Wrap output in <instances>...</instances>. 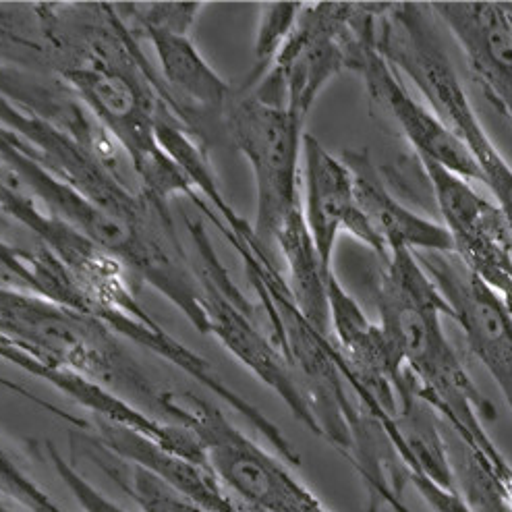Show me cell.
I'll list each match as a JSON object with an SVG mask.
<instances>
[{
    "label": "cell",
    "instance_id": "obj_1",
    "mask_svg": "<svg viewBox=\"0 0 512 512\" xmlns=\"http://www.w3.org/2000/svg\"><path fill=\"white\" fill-rule=\"evenodd\" d=\"M38 7L52 75L67 85L125 152L139 187L162 206L179 195L191 199L195 187L164 152L156 133L160 108L170 104V98L119 7L104 3Z\"/></svg>",
    "mask_w": 512,
    "mask_h": 512
},
{
    "label": "cell",
    "instance_id": "obj_2",
    "mask_svg": "<svg viewBox=\"0 0 512 512\" xmlns=\"http://www.w3.org/2000/svg\"><path fill=\"white\" fill-rule=\"evenodd\" d=\"M376 293L380 326L401 355L417 396L448 421L469 457L490 471L502 490L512 467L483 428V419H492L494 409L448 343L442 318H452L450 305L413 251L392 249Z\"/></svg>",
    "mask_w": 512,
    "mask_h": 512
},
{
    "label": "cell",
    "instance_id": "obj_3",
    "mask_svg": "<svg viewBox=\"0 0 512 512\" xmlns=\"http://www.w3.org/2000/svg\"><path fill=\"white\" fill-rule=\"evenodd\" d=\"M0 162L15 170L21 183L34 193L52 216L117 255L135 278L150 282L170 303L177 305L199 332L206 334L208 326L202 297H199V287L193 276L189 251L179 235L154 237L110 216L69 183L52 175L36 158L30 144L3 125H0Z\"/></svg>",
    "mask_w": 512,
    "mask_h": 512
},
{
    "label": "cell",
    "instance_id": "obj_4",
    "mask_svg": "<svg viewBox=\"0 0 512 512\" xmlns=\"http://www.w3.org/2000/svg\"><path fill=\"white\" fill-rule=\"evenodd\" d=\"M378 50L407 75L440 121L454 133L481 170L512 231V166L481 125L457 69L430 23V5L384 3L378 15Z\"/></svg>",
    "mask_w": 512,
    "mask_h": 512
},
{
    "label": "cell",
    "instance_id": "obj_5",
    "mask_svg": "<svg viewBox=\"0 0 512 512\" xmlns=\"http://www.w3.org/2000/svg\"><path fill=\"white\" fill-rule=\"evenodd\" d=\"M0 332L42 363L121 390L164 411L170 388L158 386L98 318L0 284Z\"/></svg>",
    "mask_w": 512,
    "mask_h": 512
},
{
    "label": "cell",
    "instance_id": "obj_6",
    "mask_svg": "<svg viewBox=\"0 0 512 512\" xmlns=\"http://www.w3.org/2000/svg\"><path fill=\"white\" fill-rule=\"evenodd\" d=\"M164 421L189 430L224 488L262 512H330L278 457L245 436L214 403L170 390Z\"/></svg>",
    "mask_w": 512,
    "mask_h": 512
},
{
    "label": "cell",
    "instance_id": "obj_7",
    "mask_svg": "<svg viewBox=\"0 0 512 512\" xmlns=\"http://www.w3.org/2000/svg\"><path fill=\"white\" fill-rule=\"evenodd\" d=\"M185 222L193 247V255H189L191 268L208 326L206 334L216 336L226 351L282 398L297 421L320 436L318 421L287 359L276 349L270 334L255 324V307L237 289L233 276L220 262L204 222L199 218L189 220V216H185Z\"/></svg>",
    "mask_w": 512,
    "mask_h": 512
},
{
    "label": "cell",
    "instance_id": "obj_8",
    "mask_svg": "<svg viewBox=\"0 0 512 512\" xmlns=\"http://www.w3.org/2000/svg\"><path fill=\"white\" fill-rule=\"evenodd\" d=\"M0 125L21 135L52 175L69 183L110 216L154 237H177L168 206L158 204L121 173V160L81 144L73 135L0 98Z\"/></svg>",
    "mask_w": 512,
    "mask_h": 512
},
{
    "label": "cell",
    "instance_id": "obj_9",
    "mask_svg": "<svg viewBox=\"0 0 512 512\" xmlns=\"http://www.w3.org/2000/svg\"><path fill=\"white\" fill-rule=\"evenodd\" d=\"M224 131L251 164L258 193L253 229L270 247L282 222L301 206L299 160L303 158L305 121L284 104L268 102L247 90L235 94Z\"/></svg>",
    "mask_w": 512,
    "mask_h": 512
},
{
    "label": "cell",
    "instance_id": "obj_10",
    "mask_svg": "<svg viewBox=\"0 0 512 512\" xmlns=\"http://www.w3.org/2000/svg\"><path fill=\"white\" fill-rule=\"evenodd\" d=\"M454 241V253L504 305H512V231L498 204H490L467 179L448 168L419 160Z\"/></svg>",
    "mask_w": 512,
    "mask_h": 512
},
{
    "label": "cell",
    "instance_id": "obj_11",
    "mask_svg": "<svg viewBox=\"0 0 512 512\" xmlns=\"http://www.w3.org/2000/svg\"><path fill=\"white\" fill-rule=\"evenodd\" d=\"M382 7L384 3L376 7V13H372V17L361 27V34L353 48L351 71L361 75L369 100L390 115L396 127L409 139L419 160H432L467 181L483 183L479 166L463 148L461 141L454 137V133L440 121L430 106L417 102L409 94L403 81L398 79L396 69L378 50L376 32Z\"/></svg>",
    "mask_w": 512,
    "mask_h": 512
},
{
    "label": "cell",
    "instance_id": "obj_12",
    "mask_svg": "<svg viewBox=\"0 0 512 512\" xmlns=\"http://www.w3.org/2000/svg\"><path fill=\"white\" fill-rule=\"evenodd\" d=\"M303 216L311 239L316 243L326 272H334L332 258L340 233H349L372 249L382 262L390 251L367 222L355 195L353 173L343 158L332 156L320 141L303 137Z\"/></svg>",
    "mask_w": 512,
    "mask_h": 512
},
{
    "label": "cell",
    "instance_id": "obj_13",
    "mask_svg": "<svg viewBox=\"0 0 512 512\" xmlns=\"http://www.w3.org/2000/svg\"><path fill=\"white\" fill-rule=\"evenodd\" d=\"M139 36L152 40L170 104L185 129L208 152L214 127L224 123L237 92L212 69L189 34L146 30Z\"/></svg>",
    "mask_w": 512,
    "mask_h": 512
},
{
    "label": "cell",
    "instance_id": "obj_14",
    "mask_svg": "<svg viewBox=\"0 0 512 512\" xmlns=\"http://www.w3.org/2000/svg\"><path fill=\"white\" fill-rule=\"evenodd\" d=\"M467 56L481 94L512 129V21L504 3H432Z\"/></svg>",
    "mask_w": 512,
    "mask_h": 512
},
{
    "label": "cell",
    "instance_id": "obj_15",
    "mask_svg": "<svg viewBox=\"0 0 512 512\" xmlns=\"http://www.w3.org/2000/svg\"><path fill=\"white\" fill-rule=\"evenodd\" d=\"M343 160L353 173L357 204L388 251L398 247L413 253L454 251V241L446 226L436 224L398 202L382 183L378 168L367 152L349 150L343 154Z\"/></svg>",
    "mask_w": 512,
    "mask_h": 512
},
{
    "label": "cell",
    "instance_id": "obj_16",
    "mask_svg": "<svg viewBox=\"0 0 512 512\" xmlns=\"http://www.w3.org/2000/svg\"><path fill=\"white\" fill-rule=\"evenodd\" d=\"M0 98L73 135L81 144L119 158L117 144L94 121L67 85L54 75L0 63Z\"/></svg>",
    "mask_w": 512,
    "mask_h": 512
},
{
    "label": "cell",
    "instance_id": "obj_17",
    "mask_svg": "<svg viewBox=\"0 0 512 512\" xmlns=\"http://www.w3.org/2000/svg\"><path fill=\"white\" fill-rule=\"evenodd\" d=\"M274 245L287 264V282L301 314L322 334L332 336L328 301V278L332 272H326L316 243L309 235L303 204L282 222L274 237Z\"/></svg>",
    "mask_w": 512,
    "mask_h": 512
},
{
    "label": "cell",
    "instance_id": "obj_18",
    "mask_svg": "<svg viewBox=\"0 0 512 512\" xmlns=\"http://www.w3.org/2000/svg\"><path fill=\"white\" fill-rule=\"evenodd\" d=\"M0 284L85 314L83 299L73 276L63 262L42 245L36 249H25L0 239Z\"/></svg>",
    "mask_w": 512,
    "mask_h": 512
},
{
    "label": "cell",
    "instance_id": "obj_19",
    "mask_svg": "<svg viewBox=\"0 0 512 512\" xmlns=\"http://www.w3.org/2000/svg\"><path fill=\"white\" fill-rule=\"evenodd\" d=\"M83 448V452L88 454V457L115 481L121 490H125L127 496H131L133 502L144 512H206L204 508H199L183 494H179L175 488H170L166 481H162L152 471L119 459L117 454L106 450L94 438L85 442Z\"/></svg>",
    "mask_w": 512,
    "mask_h": 512
},
{
    "label": "cell",
    "instance_id": "obj_20",
    "mask_svg": "<svg viewBox=\"0 0 512 512\" xmlns=\"http://www.w3.org/2000/svg\"><path fill=\"white\" fill-rule=\"evenodd\" d=\"M301 9H303L301 3L262 5L260 27H258V36H255V48H253L258 69L253 71L249 83L258 81L262 75L268 73V69L276 61L278 52L282 50L284 42H287L289 36L293 34Z\"/></svg>",
    "mask_w": 512,
    "mask_h": 512
},
{
    "label": "cell",
    "instance_id": "obj_21",
    "mask_svg": "<svg viewBox=\"0 0 512 512\" xmlns=\"http://www.w3.org/2000/svg\"><path fill=\"white\" fill-rule=\"evenodd\" d=\"M461 490V496L469 504L471 512H512L502 496L498 481L473 457H467L465 461L461 473Z\"/></svg>",
    "mask_w": 512,
    "mask_h": 512
},
{
    "label": "cell",
    "instance_id": "obj_22",
    "mask_svg": "<svg viewBox=\"0 0 512 512\" xmlns=\"http://www.w3.org/2000/svg\"><path fill=\"white\" fill-rule=\"evenodd\" d=\"M46 450L52 467L59 473V477L63 479V483L71 490V494L77 498L85 512H125L115 502H110L104 494H100L67 459H63V454L50 442H46Z\"/></svg>",
    "mask_w": 512,
    "mask_h": 512
},
{
    "label": "cell",
    "instance_id": "obj_23",
    "mask_svg": "<svg viewBox=\"0 0 512 512\" xmlns=\"http://www.w3.org/2000/svg\"><path fill=\"white\" fill-rule=\"evenodd\" d=\"M0 386L7 388V390H11V392H15V394H19V396H23L25 401H30V403L38 405L40 409L48 411L50 415H54V417H59V419H63V421H67V423H71L73 428H79V430H90V423H88V421H83V419H79V417H75V415H71V413H67V411L59 409V407H54L52 403L44 401L42 396H38V394L30 392V390L21 388L19 384H15V382H11V380H7V378H0Z\"/></svg>",
    "mask_w": 512,
    "mask_h": 512
},
{
    "label": "cell",
    "instance_id": "obj_24",
    "mask_svg": "<svg viewBox=\"0 0 512 512\" xmlns=\"http://www.w3.org/2000/svg\"><path fill=\"white\" fill-rule=\"evenodd\" d=\"M382 502H386L394 512H411V510L403 504V498H398V496L388 494V496H384V500H382Z\"/></svg>",
    "mask_w": 512,
    "mask_h": 512
},
{
    "label": "cell",
    "instance_id": "obj_25",
    "mask_svg": "<svg viewBox=\"0 0 512 512\" xmlns=\"http://www.w3.org/2000/svg\"><path fill=\"white\" fill-rule=\"evenodd\" d=\"M502 496H504V500H506V504H508V508L512 510V477L504 483L502 486Z\"/></svg>",
    "mask_w": 512,
    "mask_h": 512
},
{
    "label": "cell",
    "instance_id": "obj_26",
    "mask_svg": "<svg viewBox=\"0 0 512 512\" xmlns=\"http://www.w3.org/2000/svg\"><path fill=\"white\" fill-rule=\"evenodd\" d=\"M504 9H506V13H508V17L512 21V3H504Z\"/></svg>",
    "mask_w": 512,
    "mask_h": 512
},
{
    "label": "cell",
    "instance_id": "obj_27",
    "mask_svg": "<svg viewBox=\"0 0 512 512\" xmlns=\"http://www.w3.org/2000/svg\"><path fill=\"white\" fill-rule=\"evenodd\" d=\"M0 512H17L15 508H9V506H5V504H0Z\"/></svg>",
    "mask_w": 512,
    "mask_h": 512
}]
</instances>
